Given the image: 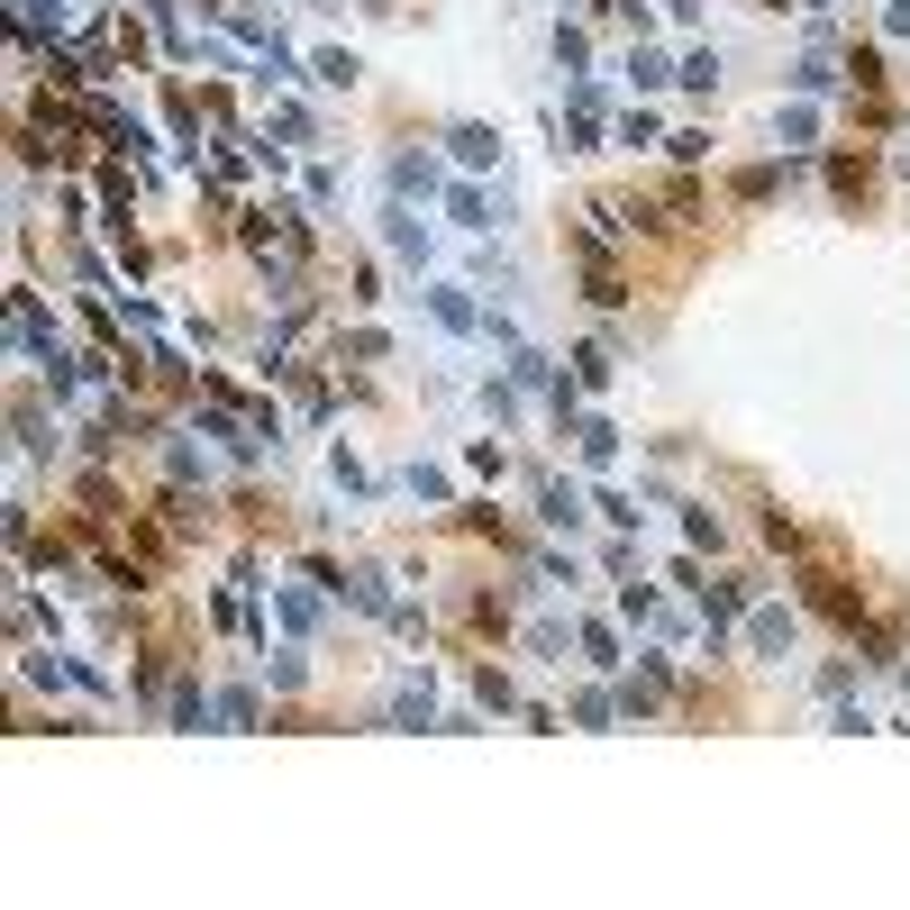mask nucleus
<instances>
[{
	"label": "nucleus",
	"mask_w": 910,
	"mask_h": 910,
	"mask_svg": "<svg viewBox=\"0 0 910 910\" xmlns=\"http://www.w3.org/2000/svg\"><path fill=\"white\" fill-rule=\"evenodd\" d=\"M811 601H820V611H828V619H856V592L838 583V574H811Z\"/></svg>",
	"instance_id": "1"
}]
</instances>
